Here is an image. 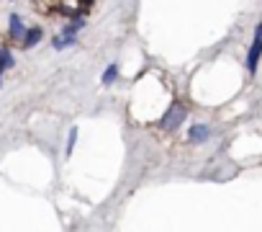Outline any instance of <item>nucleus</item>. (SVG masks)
I'll return each mask as SVG.
<instances>
[{
	"label": "nucleus",
	"mask_w": 262,
	"mask_h": 232,
	"mask_svg": "<svg viewBox=\"0 0 262 232\" xmlns=\"http://www.w3.org/2000/svg\"><path fill=\"white\" fill-rule=\"evenodd\" d=\"M259 57H262V24H257V29H254V42H252L249 54H247V70H249V72H257Z\"/></svg>",
	"instance_id": "1"
},
{
	"label": "nucleus",
	"mask_w": 262,
	"mask_h": 232,
	"mask_svg": "<svg viewBox=\"0 0 262 232\" xmlns=\"http://www.w3.org/2000/svg\"><path fill=\"white\" fill-rule=\"evenodd\" d=\"M183 119H185V108L183 106H172L167 111V116H162V119H160V127L162 129H175Z\"/></svg>",
	"instance_id": "2"
},
{
	"label": "nucleus",
	"mask_w": 262,
	"mask_h": 232,
	"mask_svg": "<svg viewBox=\"0 0 262 232\" xmlns=\"http://www.w3.org/2000/svg\"><path fill=\"white\" fill-rule=\"evenodd\" d=\"M41 36H44V31H41V29H29V31L24 34L21 44H24L26 49H31V47H36V44L41 42Z\"/></svg>",
	"instance_id": "3"
},
{
	"label": "nucleus",
	"mask_w": 262,
	"mask_h": 232,
	"mask_svg": "<svg viewBox=\"0 0 262 232\" xmlns=\"http://www.w3.org/2000/svg\"><path fill=\"white\" fill-rule=\"evenodd\" d=\"M24 34H26V29H24V21H21V16H11V36L13 39H24Z\"/></svg>",
	"instance_id": "4"
},
{
	"label": "nucleus",
	"mask_w": 262,
	"mask_h": 232,
	"mask_svg": "<svg viewBox=\"0 0 262 232\" xmlns=\"http://www.w3.org/2000/svg\"><path fill=\"white\" fill-rule=\"evenodd\" d=\"M206 140H208V127L206 124L190 127V142H206Z\"/></svg>",
	"instance_id": "5"
},
{
	"label": "nucleus",
	"mask_w": 262,
	"mask_h": 232,
	"mask_svg": "<svg viewBox=\"0 0 262 232\" xmlns=\"http://www.w3.org/2000/svg\"><path fill=\"white\" fill-rule=\"evenodd\" d=\"M85 26V18H72V24H67L64 29H62V34H67V36H77V31Z\"/></svg>",
	"instance_id": "6"
},
{
	"label": "nucleus",
	"mask_w": 262,
	"mask_h": 232,
	"mask_svg": "<svg viewBox=\"0 0 262 232\" xmlns=\"http://www.w3.org/2000/svg\"><path fill=\"white\" fill-rule=\"evenodd\" d=\"M75 44V36H67V34H62V36H54V42H52V47L59 52V49H64V47H72Z\"/></svg>",
	"instance_id": "7"
},
{
	"label": "nucleus",
	"mask_w": 262,
	"mask_h": 232,
	"mask_svg": "<svg viewBox=\"0 0 262 232\" xmlns=\"http://www.w3.org/2000/svg\"><path fill=\"white\" fill-rule=\"evenodd\" d=\"M13 65H16L13 54H11L8 49H0V67H3V70H8V67H13Z\"/></svg>",
	"instance_id": "8"
},
{
	"label": "nucleus",
	"mask_w": 262,
	"mask_h": 232,
	"mask_svg": "<svg viewBox=\"0 0 262 232\" xmlns=\"http://www.w3.org/2000/svg\"><path fill=\"white\" fill-rule=\"evenodd\" d=\"M116 75H118V67H116V65H108V67H105V72H103V83H105V85H111V83L116 80Z\"/></svg>",
	"instance_id": "9"
},
{
	"label": "nucleus",
	"mask_w": 262,
	"mask_h": 232,
	"mask_svg": "<svg viewBox=\"0 0 262 232\" xmlns=\"http://www.w3.org/2000/svg\"><path fill=\"white\" fill-rule=\"evenodd\" d=\"M75 140H77V129H72V132H70V137H67V155H72V147H75Z\"/></svg>",
	"instance_id": "10"
},
{
	"label": "nucleus",
	"mask_w": 262,
	"mask_h": 232,
	"mask_svg": "<svg viewBox=\"0 0 262 232\" xmlns=\"http://www.w3.org/2000/svg\"><path fill=\"white\" fill-rule=\"evenodd\" d=\"M93 3V0H82V6H90Z\"/></svg>",
	"instance_id": "11"
},
{
	"label": "nucleus",
	"mask_w": 262,
	"mask_h": 232,
	"mask_svg": "<svg viewBox=\"0 0 262 232\" xmlns=\"http://www.w3.org/2000/svg\"><path fill=\"white\" fill-rule=\"evenodd\" d=\"M0 72H3V67H0Z\"/></svg>",
	"instance_id": "12"
}]
</instances>
